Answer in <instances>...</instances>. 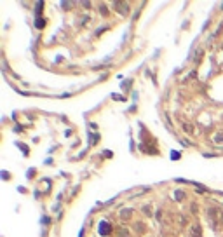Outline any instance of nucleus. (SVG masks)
Here are the masks:
<instances>
[{
    "label": "nucleus",
    "instance_id": "nucleus-1",
    "mask_svg": "<svg viewBox=\"0 0 223 237\" xmlns=\"http://www.w3.org/2000/svg\"><path fill=\"white\" fill-rule=\"evenodd\" d=\"M98 232H99V236H108V234H112V225L108 223V222H99V227H98Z\"/></svg>",
    "mask_w": 223,
    "mask_h": 237
},
{
    "label": "nucleus",
    "instance_id": "nucleus-2",
    "mask_svg": "<svg viewBox=\"0 0 223 237\" xmlns=\"http://www.w3.org/2000/svg\"><path fill=\"white\" fill-rule=\"evenodd\" d=\"M131 215H133V211H131V209H124V211L120 213V218H122V220H129V218H131Z\"/></svg>",
    "mask_w": 223,
    "mask_h": 237
},
{
    "label": "nucleus",
    "instance_id": "nucleus-3",
    "mask_svg": "<svg viewBox=\"0 0 223 237\" xmlns=\"http://www.w3.org/2000/svg\"><path fill=\"white\" fill-rule=\"evenodd\" d=\"M35 26H37L38 30H40V28H44V26H45V19H44V17H37V21H35Z\"/></svg>",
    "mask_w": 223,
    "mask_h": 237
},
{
    "label": "nucleus",
    "instance_id": "nucleus-4",
    "mask_svg": "<svg viewBox=\"0 0 223 237\" xmlns=\"http://www.w3.org/2000/svg\"><path fill=\"white\" fill-rule=\"evenodd\" d=\"M42 10H44V2H38V3H37V10H35V14H37V17H40V14H42Z\"/></svg>",
    "mask_w": 223,
    "mask_h": 237
},
{
    "label": "nucleus",
    "instance_id": "nucleus-5",
    "mask_svg": "<svg viewBox=\"0 0 223 237\" xmlns=\"http://www.w3.org/2000/svg\"><path fill=\"white\" fill-rule=\"evenodd\" d=\"M101 14H103V16H108V10H106L105 5H101Z\"/></svg>",
    "mask_w": 223,
    "mask_h": 237
},
{
    "label": "nucleus",
    "instance_id": "nucleus-6",
    "mask_svg": "<svg viewBox=\"0 0 223 237\" xmlns=\"http://www.w3.org/2000/svg\"><path fill=\"white\" fill-rule=\"evenodd\" d=\"M183 197H185L183 192H176V199H183Z\"/></svg>",
    "mask_w": 223,
    "mask_h": 237
},
{
    "label": "nucleus",
    "instance_id": "nucleus-7",
    "mask_svg": "<svg viewBox=\"0 0 223 237\" xmlns=\"http://www.w3.org/2000/svg\"><path fill=\"white\" fill-rule=\"evenodd\" d=\"M120 236H122V237H127V230H120Z\"/></svg>",
    "mask_w": 223,
    "mask_h": 237
},
{
    "label": "nucleus",
    "instance_id": "nucleus-8",
    "mask_svg": "<svg viewBox=\"0 0 223 237\" xmlns=\"http://www.w3.org/2000/svg\"><path fill=\"white\" fill-rule=\"evenodd\" d=\"M215 140H216V141H218V143H220V141H223V136H220V134H218V136H216V138H215Z\"/></svg>",
    "mask_w": 223,
    "mask_h": 237
}]
</instances>
